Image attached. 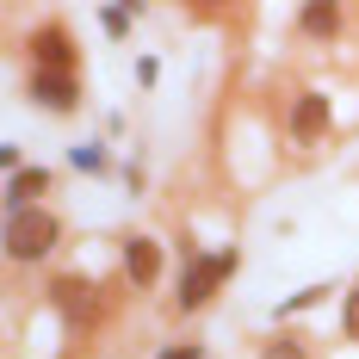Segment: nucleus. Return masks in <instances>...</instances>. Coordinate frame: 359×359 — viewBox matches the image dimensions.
<instances>
[{"instance_id": "nucleus-2", "label": "nucleus", "mask_w": 359, "mask_h": 359, "mask_svg": "<svg viewBox=\"0 0 359 359\" xmlns=\"http://www.w3.org/2000/svg\"><path fill=\"white\" fill-rule=\"evenodd\" d=\"M236 248H217V254H186V273H180V310H205L217 297V285L236 273Z\"/></svg>"}, {"instance_id": "nucleus-10", "label": "nucleus", "mask_w": 359, "mask_h": 359, "mask_svg": "<svg viewBox=\"0 0 359 359\" xmlns=\"http://www.w3.org/2000/svg\"><path fill=\"white\" fill-rule=\"evenodd\" d=\"M341 328H347V341H359V279L347 291V304H341Z\"/></svg>"}, {"instance_id": "nucleus-14", "label": "nucleus", "mask_w": 359, "mask_h": 359, "mask_svg": "<svg viewBox=\"0 0 359 359\" xmlns=\"http://www.w3.org/2000/svg\"><path fill=\"white\" fill-rule=\"evenodd\" d=\"M266 359H304V347H297V341H273V347H266Z\"/></svg>"}, {"instance_id": "nucleus-12", "label": "nucleus", "mask_w": 359, "mask_h": 359, "mask_svg": "<svg viewBox=\"0 0 359 359\" xmlns=\"http://www.w3.org/2000/svg\"><path fill=\"white\" fill-rule=\"evenodd\" d=\"M100 19H106V32H111V37H124V32H130V13H124V6H106Z\"/></svg>"}, {"instance_id": "nucleus-13", "label": "nucleus", "mask_w": 359, "mask_h": 359, "mask_svg": "<svg viewBox=\"0 0 359 359\" xmlns=\"http://www.w3.org/2000/svg\"><path fill=\"white\" fill-rule=\"evenodd\" d=\"M155 359H205V347H198V341H180V347H161Z\"/></svg>"}, {"instance_id": "nucleus-6", "label": "nucleus", "mask_w": 359, "mask_h": 359, "mask_svg": "<svg viewBox=\"0 0 359 359\" xmlns=\"http://www.w3.org/2000/svg\"><path fill=\"white\" fill-rule=\"evenodd\" d=\"M124 279H130V285H155V279H161V242H149V236H130V242H124Z\"/></svg>"}, {"instance_id": "nucleus-3", "label": "nucleus", "mask_w": 359, "mask_h": 359, "mask_svg": "<svg viewBox=\"0 0 359 359\" xmlns=\"http://www.w3.org/2000/svg\"><path fill=\"white\" fill-rule=\"evenodd\" d=\"M50 304H56L74 328L100 323V310H106V304H100V285H87V279H56V285H50Z\"/></svg>"}, {"instance_id": "nucleus-9", "label": "nucleus", "mask_w": 359, "mask_h": 359, "mask_svg": "<svg viewBox=\"0 0 359 359\" xmlns=\"http://www.w3.org/2000/svg\"><path fill=\"white\" fill-rule=\"evenodd\" d=\"M297 25H304L310 37H334V32H341V6H304Z\"/></svg>"}, {"instance_id": "nucleus-5", "label": "nucleus", "mask_w": 359, "mask_h": 359, "mask_svg": "<svg viewBox=\"0 0 359 359\" xmlns=\"http://www.w3.org/2000/svg\"><path fill=\"white\" fill-rule=\"evenodd\" d=\"M323 130H328V100L323 93H297V106H291V143H323Z\"/></svg>"}, {"instance_id": "nucleus-11", "label": "nucleus", "mask_w": 359, "mask_h": 359, "mask_svg": "<svg viewBox=\"0 0 359 359\" xmlns=\"http://www.w3.org/2000/svg\"><path fill=\"white\" fill-rule=\"evenodd\" d=\"M328 297V285H310V291H297V297H285L279 304V316H291V310H310V304H323Z\"/></svg>"}, {"instance_id": "nucleus-7", "label": "nucleus", "mask_w": 359, "mask_h": 359, "mask_svg": "<svg viewBox=\"0 0 359 359\" xmlns=\"http://www.w3.org/2000/svg\"><path fill=\"white\" fill-rule=\"evenodd\" d=\"M32 100L43 111H74L81 106V81L74 74H32Z\"/></svg>"}, {"instance_id": "nucleus-4", "label": "nucleus", "mask_w": 359, "mask_h": 359, "mask_svg": "<svg viewBox=\"0 0 359 359\" xmlns=\"http://www.w3.org/2000/svg\"><path fill=\"white\" fill-rule=\"evenodd\" d=\"M32 62L37 74H74V43L62 25H43V32L32 37Z\"/></svg>"}, {"instance_id": "nucleus-1", "label": "nucleus", "mask_w": 359, "mask_h": 359, "mask_svg": "<svg viewBox=\"0 0 359 359\" xmlns=\"http://www.w3.org/2000/svg\"><path fill=\"white\" fill-rule=\"evenodd\" d=\"M56 242H62V223L43 211V205L6 211V254H13V260H43Z\"/></svg>"}, {"instance_id": "nucleus-8", "label": "nucleus", "mask_w": 359, "mask_h": 359, "mask_svg": "<svg viewBox=\"0 0 359 359\" xmlns=\"http://www.w3.org/2000/svg\"><path fill=\"white\" fill-rule=\"evenodd\" d=\"M50 192V168H25V174L6 180V211H25V205H37Z\"/></svg>"}]
</instances>
